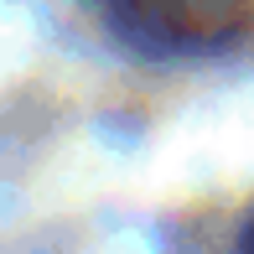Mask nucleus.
Listing matches in <instances>:
<instances>
[{
    "label": "nucleus",
    "mask_w": 254,
    "mask_h": 254,
    "mask_svg": "<svg viewBox=\"0 0 254 254\" xmlns=\"http://www.w3.org/2000/svg\"><path fill=\"white\" fill-rule=\"evenodd\" d=\"M120 26L140 37H171V42H202L218 31H234L254 0H104Z\"/></svg>",
    "instance_id": "obj_1"
}]
</instances>
